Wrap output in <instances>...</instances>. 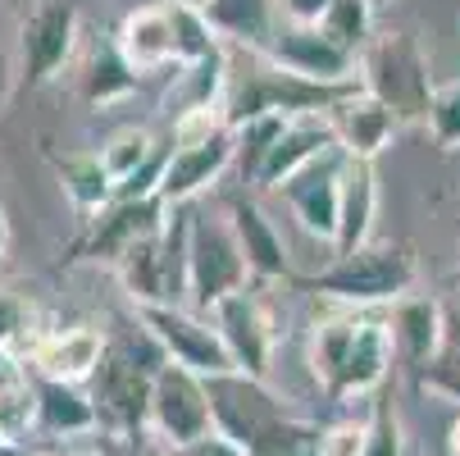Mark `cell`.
<instances>
[{"instance_id":"41","label":"cell","mask_w":460,"mask_h":456,"mask_svg":"<svg viewBox=\"0 0 460 456\" xmlns=\"http://www.w3.org/2000/svg\"><path fill=\"white\" fill-rule=\"evenodd\" d=\"M10 443V429H5V411H0V447Z\"/></svg>"},{"instance_id":"19","label":"cell","mask_w":460,"mask_h":456,"mask_svg":"<svg viewBox=\"0 0 460 456\" xmlns=\"http://www.w3.org/2000/svg\"><path fill=\"white\" fill-rule=\"evenodd\" d=\"M333 128H338V147L351 156V160H374L387 142H392V133H397V114H392L378 96H369L365 87L360 92H351L347 101H338L333 110Z\"/></svg>"},{"instance_id":"5","label":"cell","mask_w":460,"mask_h":456,"mask_svg":"<svg viewBox=\"0 0 460 456\" xmlns=\"http://www.w3.org/2000/svg\"><path fill=\"white\" fill-rule=\"evenodd\" d=\"M146 434L155 443H164L169 452L191 447L215 434V411H210V388L206 374H196L187 365H164L151 383V416H146Z\"/></svg>"},{"instance_id":"23","label":"cell","mask_w":460,"mask_h":456,"mask_svg":"<svg viewBox=\"0 0 460 456\" xmlns=\"http://www.w3.org/2000/svg\"><path fill=\"white\" fill-rule=\"evenodd\" d=\"M169 228V224H164ZM164 228L133 242L119 260H114V274L119 283L128 288V297H133L137 306H160L169 301L173 306V292H169V251H164Z\"/></svg>"},{"instance_id":"16","label":"cell","mask_w":460,"mask_h":456,"mask_svg":"<svg viewBox=\"0 0 460 456\" xmlns=\"http://www.w3.org/2000/svg\"><path fill=\"white\" fill-rule=\"evenodd\" d=\"M110 338L92 324H74V329H50L46 343L37 347V356L28 361L37 379H55V383H92L101 361H105Z\"/></svg>"},{"instance_id":"24","label":"cell","mask_w":460,"mask_h":456,"mask_svg":"<svg viewBox=\"0 0 460 456\" xmlns=\"http://www.w3.org/2000/svg\"><path fill=\"white\" fill-rule=\"evenodd\" d=\"M206 19H210L215 37L246 46V50H265L270 37L283 28L274 0H210Z\"/></svg>"},{"instance_id":"12","label":"cell","mask_w":460,"mask_h":456,"mask_svg":"<svg viewBox=\"0 0 460 456\" xmlns=\"http://www.w3.org/2000/svg\"><path fill=\"white\" fill-rule=\"evenodd\" d=\"M169 215H173V206H169L164 197H137V201L114 197L96 219H87L83 255H92V260H110V265H114V260H119L128 246H133V242L160 233V228L169 224Z\"/></svg>"},{"instance_id":"25","label":"cell","mask_w":460,"mask_h":456,"mask_svg":"<svg viewBox=\"0 0 460 456\" xmlns=\"http://www.w3.org/2000/svg\"><path fill=\"white\" fill-rule=\"evenodd\" d=\"M50 329H41V315L28 297L0 288V352H5L10 361L28 365L37 356V347L46 343Z\"/></svg>"},{"instance_id":"38","label":"cell","mask_w":460,"mask_h":456,"mask_svg":"<svg viewBox=\"0 0 460 456\" xmlns=\"http://www.w3.org/2000/svg\"><path fill=\"white\" fill-rule=\"evenodd\" d=\"M169 5H182V10H196V14H206V10H210V0H169Z\"/></svg>"},{"instance_id":"26","label":"cell","mask_w":460,"mask_h":456,"mask_svg":"<svg viewBox=\"0 0 460 456\" xmlns=\"http://www.w3.org/2000/svg\"><path fill=\"white\" fill-rule=\"evenodd\" d=\"M59 174H64V192H69V201H74L83 215H92V219L119 197V187H114V178L105 174L101 156H69Z\"/></svg>"},{"instance_id":"17","label":"cell","mask_w":460,"mask_h":456,"mask_svg":"<svg viewBox=\"0 0 460 456\" xmlns=\"http://www.w3.org/2000/svg\"><path fill=\"white\" fill-rule=\"evenodd\" d=\"M114 46H119L123 64L133 74H155V69L178 64V32H173L169 5H142V10H133V14L119 23Z\"/></svg>"},{"instance_id":"8","label":"cell","mask_w":460,"mask_h":456,"mask_svg":"<svg viewBox=\"0 0 460 456\" xmlns=\"http://www.w3.org/2000/svg\"><path fill=\"white\" fill-rule=\"evenodd\" d=\"M274 69L292 74V78H305V83H323V87H351L360 83V55L342 50L338 41H328L319 28H296V23H283L265 50Z\"/></svg>"},{"instance_id":"35","label":"cell","mask_w":460,"mask_h":456,"mask_svg":"<svg viewBox=\"0 0 460 456\" xmlns=\"http://www.w3.org/2000/svg\"><path fill=\"white\" fill-rule=\"evenodd\" d=\"M10 92H14V59H10L5 46H0V114H5V105H10Z\"/></svg>"},{"instance_id":"43","label":"cell","mask_w":460,"mask_h":456,"mask_svg":"<svg viewBox=\"0 0 460 456\" xmlns=\"http://www.w3.org/2000/svg\"><path fill=\"white\" fill-rule=\"evenodd\" d=\"M305 456H319V452H314V447H310V452H305Z\"/></svg>"},{"instance_id":"9","label":"cell","mask_w":460,"mask_h":456,"mask_svg":"<svg viewBox=\"0 0 460 456\" xmlns=\"http://www.w3.org/2000/svg\"><path fill=\"white\" fill-rule=\"evenodd\" d=\"M342 169H347V151L333 147L328 156H319L314 165H305L296 178H288L279 187V197L288 201L292 219L328 242V246H338V219H342Z\"/></svg>"},{"instance_id":"3","label":"cell","mask_w":460,"mask_h":456,"mask_svg":"<svg viewBox=\"0 0 460 456\" xmlns=\"http://www.w3.org/2000/svg\"><path fill=\"white\" fill-rule=\"evenodd\" d=\"M251 288V265L246 251L228 224V215H201L191 210L187 224V306L210 315L224 297Z\"/></svg>"},{"instance_id":"10","label":"cell","mask_w":460,"mask_h":456,"mask_svg":"<svg viewBox=\"0 0 460 456\" xmlns=\"http://www.w3.org/2000/svg\"><path fill=\"white\" fill-rule=\"evenodd\" d=\"M392 361H397V343H392V324L378 319V315H356V334L342 352V365L333 374V383L323 388L328 402H360V398H374L378 388L387 383L392 374Z\"/></svg>"},{"instance_id":"21","label":"cell","mask_w":460,"mask_h":456,"mask_svg":"<svg viewBox=\"0 0 460 456\" xmlns=\"http://www.w3.org/2000/svg\"><path fill=\"white\" fill-rule=\"evenodd\" d=\"M374 215H378L374 160H351L347 156V169H342V219H338V246H333V255H351V251L369 246Z\"/></svg>"},{"instance_id":"40","label":"cell","mask_w":460,"mask_h":456,"mask_svg":"<svg viewBox=\"0 0 460 456\" xmlns=\"http://www.w3.org/2000/svg\"><path fill=\"white\" fill-rule=\"evenodd\" d=\"M142 456H169V447H164V443H155V438H151V443H146V452H142Z\"/></svg>"},{"instance_id":"11","label":"cell","mask_w":460,"mask_h":456,"mask_svg":"<svg viewBox=\"0 0 460 456\" xmlns=\"http://www.w3.org/2000/svg\"><path fill=\"white\" fill-rule=\"evenodd\" d=\"M215 329L224 334L228 352H233V365L237 374H251V379H265L270 374V356H274V343H279V329H274V315L265 306L255 288H242L233 297H224L215 310Z\"/></svg>"},{"instance_id":"29","label":"cell","mask_w":460,"mask_h":456,"mask_svg":"<svg viewBox=\"0 0 460 456\" xmlns=\"http://www.w3.org/2000/svg\"><path fill=\"white\" fill-rule=\"evenodd\" d=\"M133 87H137V74L123 64L119 46H105V50L92 59L87 78H83V92H87V101H92V105H110V101L128 96Z\"/></svg>"},{"instance_id":"1","label":"cell","mask_w":460,"mask_h":456,"mask_svg":"<svg viewBox=\"0 0 460 456\" xmlns=\"http://www.w3.org/2000/svg\"><path fill=\"white\" fill-rule=\"evenodd\" d=\"M415 279L420 265L406 242H369L351 255H333V265L319 270L305 288L323 301L369 310V306H397L402 297H411Z\"/></svg>"},{"instance_id":"15","label":"cell","mask_w":460,"mask_h":456,"mask_svg":"<svg viewBox=\"0 0 460 456\" xmlns=\"http://www.w3.org/2000/svg\"><path fill=\"white\" fill-rule=\"evenodd\" d=\"M237 160V133L224 128L210 142H196V147H173L169 165H164V183H160V197L169 206H187L196 201L201 192Z\"/></svg>"},{"instance_id":"14","label":"cell","mask_w":460,"mask_h":456,"mask_svg":"<svg viewBox=\"0 0 460 456\" xmlns=\"http://www.w3.org/2000/svg\"><path fill=\"white\" fill-rule=\"evenodd\" d=\"M23 46V69L32 83H50L64 64H69L74 46H78V10L64 5V0H46L23 19L19 32Z\"/></svg>"},{"instance_id":"36","label":"cell","mask_w":460,"mask_h":456,"mask_svg":"<svg viewBox=\"0 0 460 456\" xmlns=\"http://www.w3.org/2000/svg\"><path fill=\"white\" fill-rule=\"evenodd\" d=\"M447 452L451 456H460V416L451 420V429H447Z\"/></svg>"},{"instance_id":"20","label":"cell","mask_w":460,"mask_h":456,"mask_svg":"<svg viewBox=\"0 0 460 456\" xmlns=\"http://www.w3.org/2000/svg\"><path fill=\"white\" fill-rule=\"evenodd\" d=\"M32 398H37V429L50 438H83L101 429V411L78 383L32 379Z\"/></svg>"},{"instance_id":"30","label":"cell","mask_w":460,"mask_h":456,"mask_svg":"<svg viewBox=\"0 0 460 456\" xmlns=\"http://www.w3.org/2000/svg\"><path fill=\"white\" fill-rule=\"evenodd\" d=\"M429 133H433V142H438L442 151H456V147H460V78L433 92Z\"/></svg>"},{"instance_id":"34","label":"cell","mask_w":460,"mask_h":456,"mask_svg":"<svg viewBox=\"0 0 460 456\" xmlns=\"http://www.w3.org/2000/svg\"><path fill=\"white\" fill-rule=\"evenodd\" d=\"M169 456H246V452H242V447H233L228 438L210 434V438H201V443H191V447H178V452H169Z\"/></svg>"},{"instance_id":"6","label":"cell","mask_w":460,"mask_h":456,"mask_svg":"<svg viewBox=\"0 0 460 456\" xmlns=\"http://www.w3.org/2000/svg\"><path fill=\"white\" fill-rule=\"evenodd\" d=\"M210 388V411H215V434L228 438L233 447L251 452L255 443H265L279 425L292 420L288 402L279 393H270L265 379H251V374H215L206 379Z\"/></svg>"},{"instance_id":"39","label":"cell","mask_w":460,"mask_h":456,"mask_svg":"<svg viewBox=\"0 0 460 456\" xmlns=\"http://www.w3.org/2000/svg\"><path fill=\"white\" fill-rule=\"evenodd\" d=\"M69 456H110V452H105V447H96V443H87V447H74Z\"/></svg>"},{"instance_id":"27","label":"cell","mask_w":460,"mask_h":456,"mask_svg":"<svg viewBox=\"0 0 460 456\" xmlns=\"http://www.w3.org/2000/svg\"><path fill=\"white\" fill-rule=\"evenodd\" d=\"M415 388L424 398H438V402H456L460 407V310H447V338H442V352L415 370Z\"/></svg>"},{"instance_id":"37","label":"cell","mask_w":460,"mask_h":456,"mask_svg":"<svg viewBox=\"0 0 460 456\" xmlns=\"http://www.w3.org/2000/svg\"><path fill=\"white\" fill-rule=\"evenodd\" d=\"M5 246H10V219H5V206H0V260H5Z\"/></svg>"},{"instance_id":"42","label":"cell","mask_w":460,"mask_h":456,"mask_svg":"<svg viewBox=\"0 0 460 456\" xmlns=\"http://www.w3.org/2000/svg\"><path fill=\"white\" fill-rule=\"evenodd\" d=\"M369 5H374V10H378V5H387V0H369Z\"/></svg>"},{"instance_id":"44","label":"cell","mask_w":460,"mask_h":456,"mask_svg":"<svg viewBox=\"0 0 460 456\" xmlns=\"http://www.w3.org/2000/svg\"><path fill=\"white\" fill-rule=\"evenodd\" d=\"M456 251H460V242H456Z\"/></svg>"},{"instance_id":"22","label":"cell","mask_w":460,"mask_h":456,"mask_svg":"<svg viewBox=\"0 0 460 456\" xmlns=\"http://www.w3.org/2000/svg\"><path fill=\"white\" fill-rule=\"evenodd\" d=\"M228 224L246 251V265H251V279H288V251H283V237L274 233L270 215L260 210L251 197H233L228 201Z\"/></svg>"},{"instance_id":"33","label":"cell","mask_w":460,"mask_h":456,"mask_svg":"<svg viewBox=\"0 0 460 456\" xmlns=\"http://www.w3.org/2000/svg\"><path fill=\"white\" fill-rule=\"evenodd\" d=\"M279 5V19L283 23H296V28H319V19L328 14L333 0H274Z\"/></svg>"},{"instance_id":"13","label":"cell","mask_w":460,"mask_h":456,"mask_svg":"<svg viewBox=\"0 0 460 456\" xmlns=\"http://www.w3.org/2000/svg\"><path fill=\"white\" fill-rule=\"evenodd\" d=\"M333 147H338V128H333V114H328V110L323 114H292L251 183L265 187V192H279L288 178H296L305 165H314L319 156H328Z\"/></svg>"},{"instance_id":"7","label":"cell","mask_w":460,"mask_h":456,"mask_svg":"<svg viewBox=\"0 0 460 456\" xmlns=\"http://www.w3.org/2000/svg\"><path fill=\"white\" fill-rule=\"evenodd\" d=\"M137 319L146 324V334L160 343V352L173 361V365H187L196 374H233V352L224 343V334L215 329V319L201 315V310H191V306H137Z\"/></svg>"},{"instance_id":"4","label":"cell","mask_w":460,"mask_h":456,"mask_svg":"<svg viewBox=\"0 0 460 456\" xmlns=\"http://www.w3.org/2000/svg\"><path fill=\"white\" fill-rule=\"evenodd\" d=\"M169 365V356H137L133 338H110L105 361L92 379V402L101 411V425L114 429H146L151 416V383Z\"/></svg>"},{"instance_id":"18","label":"cell","mask_w":460,"mask_h":456,"mask_svg":"<svg viewBox=\"0 0 460 456\" xmlns=\"http://www.w3.org/2000/svg\"><path fill=\"white\" fill-rule=\"evenodd\" d=\"M447 310L438 297L429 292H411L392 306L387 324H392V343H397V356L411 365V370H424L438 352H442V338H447Z\"/></svg>"},{"instance_id":"31","label":"cell","mask_w":460,"mask_h":456,"mask_svg":"<svg viewBox=\"0 0 460 456\" xmlns=\"http://www.w3.org/2000/svg\"><path fill=\"white\" fill-rule=\"evenodd\" d=\"M365 456H411V452H406V429H402L397 411H392L387 402H378V407H374V416H369Z\"/></svg>"},{"instance_id":"2","label":"cell","mask_w":460,"mask_h":456,"mask_svg":"<svg viewBox=\"0 0 460 456\" xmlns=\"http://www.w3.org/2000/svg\"><path fill=\"white\" fill-rule=\"evenodd\" d=\"M360 87L397 114V123H429V105L438 92L429 59L411 32H374L360 55Z\"/></svg>"},{"instance_id":"32","label":"cell","mask_w":460,"mask_h":456,"mask_svg":"<svg viewBox=\"0 0 460 456\" xmlns=\"http://www.w3.org/2000/svg\"><path fill=\"white\" fill-rule=\"evenodd\" d=\"M365 438H369V420H338L319 429L314 452L319 456H365Z\"/></svg>"},{"instance_id":"28","label":"cell","mask_w":460,"mask_h":456,"mask_svg":"<svg viewBox=\"0 0 460 456\" xmlns=\"http://www.w3.org/2000/svg\"><path fill=\"white\" fill-rule=\"evenodd\" d=\"M319 32L351 55H365V46L374 41V5L369 0H333L319 19Z\"/></svg>"}]
</instances>
